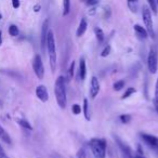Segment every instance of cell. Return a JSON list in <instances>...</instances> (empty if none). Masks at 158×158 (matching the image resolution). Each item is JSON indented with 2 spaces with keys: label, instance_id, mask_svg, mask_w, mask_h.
Segmentation results:
<instances>
[{
  "label": "cell",
  "instance_id": "cell-1",
  "mask_svg": "<svg viewBox=\"0 0 158 158\" xmlns=\"http://www.w3.org/2000/svg\"><path fill=\"white\" fill-rule=\"evenodd\" d=\"M66 78L64 76H59L55 80L54 93L56 102L61 108H65L67 104V95H66Z\"/></svg>",
  "mask_w": 158,
  "mask_h": 158
},
{
  "label": "cell",
  "instance_id": "cell-29",
  "mask_svg": "<svg viewBox=\"0 0 158 158\" xmlns=\"http://www.w3.org/2000/svg\"><path fill=\"white\" fill-rule=\"evenodd\" d=\"M87 156H86V152H85V149L83 148H81L79 152H78V154H77L76 158H86Z\"/></svg>",
  "mask_w": 158,
  "mask_h": 158
},
{
  "label": "cell",
  "instance_id": "cell-30",
  "mask_svg": "<svg viewBox=\"0 0 158 158\" xmlns=\"http://www.w3.org/2000/svg\"><path fill=\"white\" fill-rule=\"evenodd\" d=\"M12 6L14 7L15 9L19 8V7H20V1H17V0H13V1H12Z\"/></svg>",
  "mask_w": 158,
  "mask_h": 158
},
{
  "label": "cell",
  "instance_id": "cell-5",
  "mask_svg": "<svg viewBox=\"0 0 158 158\" xmlns=\"http://www.w3.org/2000/svg\"><path fill=\"white\" fill-rule=\"evenodd\" d=\"M158 66V53L155 47H152L147 58V67L151 74H156Z\"/></svg>",
  "mask_w": 158,
  "mask_h": 158
},
{
  "label": "cell",
  "instance_id": "cell-14",
  "mask_svg": "<svg viewBox=\"0 0 158 158\" xmlns=\"http://www.w3.org/2000/svg\"><path fill=\"white\" fill-rule=\"evenodd\" d=\"M134 30H136V33L142 37V38H146L147 36H148V34H147L146 29L144 27H142L141 25H139V24H136L134 25Z\"/></svg>",
  "mask_w": 158,
  "mask_h": 158
},
{
  "label": "cell",
  "instance_id": "cell-15",
  "mask_svg": "<svg viewBox=\"0 0 158 158\" xmlns=\"http://www.w3.org/2000/svg\"><path fill=\"white\" fill-rule=\"evenodd\" d=\"M17 124L21 126L23 129H25V130H33V127H32V125H30V124H29V121H27L26 119L20 118V119H17Z\"/></svg>",
  "mask_w": 158,
  "mask_h": 158
},
{
  "label": "cell",
  "instance_id": "cell-36",
  "mask_svg": "<svg viewBox=\"0 0 158 158\" xmlns=\"http://www.w3.org/2000/svg\"><path fill=\"white\" fill-rule=\"evenodd\" d=\"M133 158H145V157H143L142 155H136V156H134Z\"/></svg>",
  "mask_w": 158,
  "mask_h": 158
},
{
  "label": "cell",
  "instance_id": "cell-23",
  "mask_svg": "<svg viewBox=\"0 0 158 158\" xmlns=\"http://www.w3.org/2000/svg\"><path fill=\"white\" fill-rule=\"evenodd\" d=\"M136 90L134 89V88H132V87L128 88V89L126 90V92L124 93V95L121 97V99H122V100H125V99H128L129 97H130V95H132L133 93H136Z\"/></svg>",
  "mask_w": 158,
  "mask_h": 158
},
{
  "label": "cell",
  "instance_id": "cell-8",
  "mask_svg": "<svg viewBox=\"0 0 158 158\" xmlns=\"http://www.w3.org/2000/svg\"><path fill=\"white\" fill-rule=\"evenodd\" d=\"M142 140L146 143L148 146L153 148H158V138L152 134H146V133H142Z\"/></svg>",
  "mask_w": 158,
  "mask_h": 158
},
{
  "label": "cell",
  "instance_id": "cell-19",
  "mask_svg": "<svg viewBox=\"0 0 158 158\" xmlns=\"http://www.w3.org/2000/svg\"><path fill=\"white\" fill-rule=\"evenodd\" d=\"M116 141L118 142V144H119V146H121V147H120V148L122 149V152L125 153L126 155H128V156L130 157V156H131V151H130V148H129V147L127 146V145H124V143H122V142L120 141V140H119V139H118V138H116Z\"/></svg>",
  "mask_w": 158,
  "mask_h": 158
},
{
  "label": "cell",
  "instance_id": "cell-13",
  "mask_svg": "<svg viewBox=\"0 0 158 158\" xmlns=\"http://www.w3.org/2000/svg\"><path fill=\"white\" fill-rule=\"evenodd\" d=\"M0 139L5 142V143L9 144V145H11V143H12L11 138H10L9 133L3 129V127H2L1 125H0Z\"/></svg>",
  "mask_w": 158,
  "mask_h": 158
},
{
  "label": "cell",
  "instance_id": "cell-4",
  "mask_svg": "<svg viewBox=\"0 0 158 158\" xmlns=\"http://www.w3.org/2000/svg\"><path fill=\"white\" fill-rule=\"evenodd\" d=\"M142 17H143V22L145 24V29L147 34L154 38L155 37V30H154V23H153V17L152 12L149 10V8L147 6L142 7Z\"/></svg>",
  "mask_w": 158,
  "mask_h": 158
},
{
  "label": "cell",
  "instance_id": "cell-25",
  "mask_svg": "<svg viewBox=\"0 0 158 158\" xmlns=\"http://www.w3.org/2000/svg\"><path fill=\"white\" fill-rule=\"evenodd\" d=\"M113 87H114V90L115 91H120L122 88L125 87V81L124 80H119V81H116L113 85Z\"/></svg>",
  "mask_w": 158,
  "mask_h": 158
},
{
  "label": "cell",
  "instance_id": "cell-31",
  "mask_svg": "<svg viewBox=\"0 0 158 158\" xmlns=\"http://www.w3.org/2000/svg\"><path fill=\"white\" fill-rule=\"evenodd\" d=\"M86 3H87V6H95V5H98L99 2L94 0V1H87Z\"/></svg>",
  "mask_w": 158,
  "mask_h": 158
},
{
  "label": "cell",
  "instance_id": "cell-7",
  "mask_svg": "<svg viewBox=\"0 0 158 158\" xmlns=\"http://www.w3.org/2000/svg\"><path fill=\"white\" fill-rule=\"evenodd\" d=\"M48 33H49V20H46L41 28V50L42 51H46V48H47Z\"/></svg>",
  "mask_w": 158,
  "mask_h": 158
},
{
  "label": "cell",
  "instance_id": "cell-33",
  "mask_svg": "<svg viewBox=\"0 0 158 158\" xmlns=\"http://www.w3.org/2000/svg\"><path fill=\"white\" fill-rule=\"evenodd\" d=\"M154 106L156 108V112L158 113V100H154Z\"/></svg>",
  "mask_w": 158,
  "mask_h": 158
},
{
  "label": "cell",
  "instance_id": "cell-18",
  "mask_svg": "<svg viewBox=\"0 0 158 158\" xmlns=\"http://www.w3.org/2000/svg\"><path fill=\"white\" fill-rule=\"evenodd\" d=\"M147 3H148V6H149V10H151V12H153L155 15H157L158 14L157 2H155V1H153V0H148Z\"/></svg>",
  "mask_w": 158,
  "mask_h": 158
},
{
  "label": "cell",
  "instance_id": "cell-22",
  "mask_svg": "<svg viewBox=\"0 0 158 158\" xmlns=\"http://www.w3.org/2000/svg\"><path fill=\"white\" fill-rule=\"evenodd\" d=\"M74 69H75V62L73 61L71 63V65H69V68H68V75H67V80L69 81V80H71L73 79V77H74ZM66 80V81H67Z\"/></svg>",
  "mask_w": 158,
  "mask_h": 158
},
{
  "label": "cell",
  "instance_id": "cell-6",
  "mask_svg": "<svg viewBox=\"0 0 158 158\" xmlns=\"http://www.w3.org/2000/svg\"><path fill=\"white\" fill-rule=\"evenodd\" d=\"M33 69L35 75L37 76L38 79H42L44 76V63L41 60V56L39 54H36L33 60Z\"/></svg>",
  "mask_w": 158,
  "mask_h": 158
},
{
  "label": "cell",
  "instance_id": "cell-37",
  "mask_svg": "<svg viewBox=\"0 0 158 158\" xmlns=\"http://www.w3.org/2000/svg\"><path fill=\"white\" fill-rule=\"evenodd\" d=\"M39 8H40V7H39V6L35 7V11H39V10H40V9H39Z\"/></svg>",
  "mask_w": 158,
  "mask_h": 158
},
{
  "label": "cell",
  "instance_id": "cell-32",
  "mask_svg": "<svg viewBox=\"0 0 158 158\" xmlns=\"http://www.w3.org/2000/svg\"><path fill=\"white\" fill-rule=\"evenodd\" d=\"M0 158H10V157L7 156V154L3 151H0Z\"/></svg>",
  "mask_w": 158,
  "mask_h": 158
},
{
  "label": "cell",
  "instance_id": "cell-11",
  "mask_svg": "<svg viewBox=\"0 0 158 158\" xmlns=\"http://www.w3.org/2000/svg\"><path fill=\"white\" fill-rule=\"evenodd\" d=\"M87 21H86V19H82L80 23H79V26L77 28V32H76V35L77 37H81L83 34L86 33V30H87Z\"/></svg>",
  "mask_w": 158,
  "mask_h": 158
},
{
  "label": "cell",
  "instance_id": "cell-35",
  "mask_svg": "<svg viewBox=\"0 0 158 158\" xmlns=\"http://www.w3.org/2000/svg\"><path fill=\"white\" fill-rule=\"evenodd\" d=\"M2 44V33H1V30H0V46Z\"/></svg>",
  "mask_w": 158,
  "mask_h": 158
},
{
  "label": "cell",
  "instance_id": "cell-2",
  "mask_svg": "<svg viewBox=\"0 0 158 158\" xmlns=\"http://www.w3.org/2000/svg\"><path fill=\"white\" fill-rule=\"evenodd\" d=\"M47 50H48V55H49L50 67L52 73H54L55 67H56V49H55V39L52 30H49L48 33V38H47Z\"/></svg>",
  "mask_w": 158,
  "mask_h": 158
},
{
  "label": "cell",
  "instance_id": "cell-10",
  "mask_svg": "<svg viewBox=\"0 0 158 158\" xmlns=\"http://www.w3.org/2000/svg\"><path fill=\"white\" fill-rule=\"evenodd\" d=\"M100 92V82H99L98 78L95 76L92 77L91 79V83H90V95L91 98L94 99Z\"/></svg>",
  "mask_w": 158,
  "mask_h": 158
},
{
  "label": "cell",
  "instance_id": "cell-28",
  "mask_svg": "<svg viewBox=\"0 0 158 158\" xmlns=\"http://www.w3.org/2000/svg\"><path fill=\"white\" fill-rule=\"evenodd\" d=\"M109 53H110V46H109V44H107V46H106V47L104 48L103 51H102V53H101V56H102V58H106V56H107Z\"/></svg>",
  "mask_w": 158,
  "mask_h": 158
},
{
  "label": "cell",
  "instance_id": "cell-39",
  "mask_svg": "<svg viewBox=\"0 0 158 158\" xmlns=\"http://www.w3.org/2000/svg\"><path fill=\"white\" fill-rule=\"evenodd\" d=\"M1 17H2V15H1V14H0V20H1Z\"/></svg>",
  "mask_w": 158,
  "mask_h": 158
},
{
  "label": "cell",
  "instance_id": "cell-27",
  "mask_svg": "<svg viewBox=\"0 0 158 158\" xmlns=\"http://www.w3.org/2000/svg\"><path fill=\"white\" fill-rule=\"evenodd\" d=\"M71 112L75 115H79L81 113V107H80L78 104H74L73 107H71Z\"/></svg>",
  "mask_w": 158,
  "mask_h": 158
},
{
  "label": "cell",
  "instance_id": "cell-24",
  "mask_svg": "<svg viewBox=\"0 0 158 158\" xmlns=\"http://www.w3.org/2000/svg\"><path fill=\"white\" fill-rule=\"evenodd\" d=\"M128 7H129V9H130L131 12H133V13H136L138 11V2L136 1H128Z\"/></svg>",
  "mask_w": 158,
  "mask_h": 158
},
{
  "label": "cell",
  "instance_id": "cell-38",
  "mask_svg": "<svg viewBox=\"0 0 158 158\" xmlns=\"http://www.w3.org/2000/svg\"><path fill=\"white\" fill-rule=\"evenodd\" d=\"M0 151H3V149H2V147H1V145H0Z\"/></svg>",
  "mask_w": 158,
  "mask_h": 158
},
{
  "label": "cell",
  "instance_id": "cell-26",
  "mask_svg": "<svg viewBox=\"0 0 158 158\" xmlns=\"http://www.w3.org/2000/svg\"><path fill=\"white\" fill-rule=\"evenodd\" d=\"M119 119L121 120L122 124H128V122H130L131 121L132 117H131L130 115H121L119 117Z\"/></svg>",
  "mask_w": 158,
  "mask_h": 158
},
{
  "label": "cell",
  "instance_id": "cell-34",
  "mask_svg": "<svg viewBox=\"0 0 158 158\" xmlns=\"http://www.w3.org/2000/svg\"><path fill=\"white\" fill-rule=\"evenodd\" d=\"M155 100H158V79L157 82H156V97H155Z\"/></svg>",
  "mask_w": 158,
  "mask_h": 158
},
{
  "label": "cell",
  "instance_id": "cell-20",
  "mask_svg": "<svg viewBox=\"0 0 158 158\" xmlns=\"http://www.w3.org/2000/svg\"><path fill=\"white\" fill-rule=\"evenodd\" d=\"M19 33H20V30H19V28H17V25L11 24V25L9 26V34L11 35L12 37H15V36H17Z\"/></svg>",
  "mask_w": 158,
  "mask_h": 158
},
{
  "label": "cell",
  "instance_id": "cell-17",
  "mask_svg": "<svg viewBox=\"0 0 158 158\" xmlns=\"http://www.w3.org/2000/svg\"><path fill=\"white\" fill-rule=\"evenodd\" d=\"M83 115H85V118L87 120H90V113H89V103H88V100L85 99L83 100Z\"/></svg>",
  "mask_w": 158,
  "mask_h": 158
},
{
  "label": "cell",
  "instance_id": "cell-16",
  "mask_svg": "<svg viewBox=\"0 0 158 158\" xmlns=\"http://www.w3.org/2000/svg\"><path fill=\"white\" fill-rule=\"evenodd\" d=\"M94 34H95V37L98 39L99 42H103L104 41V33L103 30L100 27H95L94 28Z\"/></svg>",
  "mask_w": 158,
  "mask_h": 158
},
{
  "label": "cell",
  "instance_id": "cell-12",
  "mask_svg": "<svg viewBox=\"0 0 158 158\" xmlns=\"http://www.w3.org/2000/svg\"><path fill=\"white\" fill-rule=\"evenodd\" d=\"M86 75H87V69H86V60L81 58L80 59V63H79V77L81 80L86 79Z\"/></svg>",
  "mask_w": 158,
  "mask_h": 158
},
{
  "label": "cell",
  "instance_id": "cell-21",
  "mask_svg": "<svg viewBox=\"0 0 158 158\" xmlns=\"http://www.w3.org/2000/svg\"><path fill=\"white\" fill-rule=\"evenodd\" d=\"M69 10H71V2L68 0H65L63 2V15L66 17L69 13Z\"/></svg>",
  "mask_w": 158,
  "mask_h": 158
},
{
  "label": "cell",
  "instance_id": "cell-9",
  "mask_svg": "<svg viewBox=\"0 0 158 158\" xmlns=\"http://www.w3.org/2000/svg\"><path fill=\"white\" fill-rule=\"evenodd\" d=\"M36 97L41 102H47L49 100V93H48L47 88L44 87V85H39L38 87L36 88Z\"/></svg>",
  "mask_w": 158,
  "mask_h": 158
},
{
  "label": "cell",
  "instance_id": "cell-3",
  "mask_svg": "<svg viewBox=\"0 0 158 158\" xmlns=\"http://www.w3.org/2000/svg\"><path fill=\"white\" fill-rule=\"evenodd\" d=\"M90 149L95 158H105L106 156V141L104 139H91L89 142Z\"/></svg>",
  "mask_w": 158,
  "mask_h": 158
}]
</instances>
